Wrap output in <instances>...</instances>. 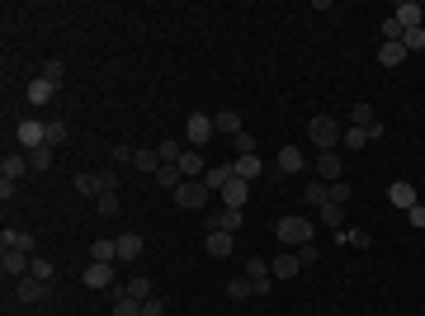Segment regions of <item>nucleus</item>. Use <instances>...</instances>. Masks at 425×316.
Masks as SVG:
<instances>
[{"mask_svg": "<svg viewBox=\"0 0 425 316\" xmlns=\"http://www.w3.org/2000/svg\"><path fill=\"white\" fill-rule=\"evenodd\" d=\"M274 241H283V246H293V251H298V246L312 241V222L298 217V213H288V217L274 222Z\"/></svg>", "mask_w": 425, "mask_h": 316, "instance_id": "f257e3e1", "label": "nucleus"}, {"mask_svg": "<svg viewBox=\"0 0 425 316\" xmlns=\"http://www.w3.org/2000/svg\"><path fill=\"white\" fill-rule=\"evenodd\" d=\"M307 132H312V146H316V151H335V146H340V137H345V127L335 123L331 113H316L312 123H307Z\"/></svg>", "mask_w": 425, "mask_h": 316, "instance_id": "f03ea898", "label": "nucleus"}, {"mask_svg": "<svg viewBox=\"0 0 425 316\" xmlns=\"http://www.w3.org/2000/svg\"><path fill=\"white\" fill-rule=\"evenodd\" d=\"M213 132H218V127H213L208 113H189V118H185V146H189V151H204V146L213 142Z\"/></svg>", "mask_w": 425, "mask_h": 316, "instance_id": "7ed1b4c3", "label": "nucleus"}, {"mask_svg": "<svg viewBox=\"0 0 425 316\" xmlns=\"http://www.w3.org/2000/svg\"><path fill=\"white\" fill-rule=\"evenodd\" d=\"M208 198H213V194H208V184H204V179H185V184L175 189V203H180V208H189V213L208 208Z\"/></svg>", "mask_w": 425, "mask_h": 316, "instance_id": "20e7f679", "label": "nucleus"}, {"mask_svg": "<svg viewBox=\"0 0 425 316\" xmlns=\"http://www.w3.org/2000/svg\"><path fill=\"white\" fill-rule=\"evenodd\" d=\"M15 142L24 146V151H33V146H47V123H38V118H24V123L15 127Z\"/></svg>", "mask_w": 425, "mask_h": 316, "instance_id": "39448f33", "label": "nucleus"}, {"mask_svg": "<svg viewBox=\"0 0 425 316\" xmlns=\"http://www.w3.org/2000/svg\"><path fill=\"white\" fill-rule=\"evenodd\" d=\"M241 222H246V213L241 208H218V213H208V232H241Z\"/></svg>", "mask_w": 425, "mask_h": 316, "instance_id": "423d86ee", "label": "nucleus"}, {"mask_svg": "<svg viewBox=\"0 0 425 316\" xmlns=\"http://www.w3.org/2000/svg\"><path fill=\"white\" fill-rule=\"evenodd\" d=\"M316 179H326V184H335L340 179V170H345V160H340V151H316Z\"/></svg>", "mask_w": 425, "mask_h": 316, "instance_id": "0eeeda50", "label": "nucleus"}, {"mask_svg": "<svg viewBox=\"0 0 425 316\" xmlns=\"http://www.w3.org/2000/svg\"><path fill=\"white\" fill-rule=\"evenodd\" d=\"M0 269H5V279H24L33 269V260L24 251H0Z\"/></svg>", "mask_w": 425, "mask_h": 316, "instance_id": "6e6552de", "label": "nucleus"}, {"mask_svg": "<svg viewBox=\"0 0 425 316\" xmlns=\"http://www.w3.org/2000/svg\"><path fill=\"white\" fill-rule=\"evenodd\" d=\"M204 251L213 255V260H227V255L236 251V236H232V232H208V236H204Z\"/></svg>", "mask_w": 425, "mask_h": 316, "instance_id": "1a4fd4ad", "label": "nucleus"}, {"mask_svg": "<svg viewBox=\"0 0 425 316\" xmlns=\"http://www.w3.org/2000/svg\"><path fill=\"white\" fill-rule=\"evenodd\" d=\"M393 19L402 24V29H425V10L416 5V0H402V5L393 10Z\"/></svg>", "mask_w": 425, "mask_h": 316, "instance_id": "9d476101", "label": "nucleus"}, {"mask_svg": "<svg viewBox=\"0 0 425 316\" xmlns=\"http://www.w3.org/2000/svg\"><path fill=\"white\" fill-rule=\"evenodd\" d=\"M388 203H393V208H402V213H411V208L421 203V198H416V184H407V179H397L393 189H388Z\"/></svg>", "mask_w": 425, "mask_h": 316, "instance_id": "9b49d317", "label": "nucleus"}, {"mask_svg": "<svg viewBox=\"0 0 425 316\" xmlns=\"http://www.w3.org/2000/svg\"><path fill=\"white\" fill-rule=\"evenodd\" d=\"M246 194H251V184L232 175V179H227V189L218 194V203H222V208H241V203H246Z\"/></svg>", "mask_w": 425, "mask_h": 316, "instance_id": "f8f14e48", "label": "nucleus"}, {"mask_svg": "<svg viewBox=\"0 0 425 316\" xmlns=\"http://www.w3.org/2000/svg\"><path fill=\"white\" fill-rule=\"evenodd\" d=\"M274 165H279V175H298V170H307V156H302V146H283Z\"/></svg>", "mask_w": 425, "mask_h": 316, "instance_id": "ddd939ff", "label": "nucleus"}, {"mask_svg": "<svg viewBox=\"0 0 425 316\" xmlns=\"http://www.w3.org/2000/svg\"><path fill=\"white\" fill-rule=\"evenodd\" d=\"M246 279L255 284V293H269V260L251 255V260H246Z\"/></svg>", "mask_w": 425, "mask_h": 316, "instance_id": "4468645a", "label": "nucleus"}, {"mask_svg": "<svg viewBox=\"0 0 425 316\" xmlns=\"http://www.w3.org/2000/svg\"><path fill=\"white\" fill-rule=\"evenodd\" d=\"M47 288H52V284H43V279H19V284H15V298L19 302H38V298H47Z\"/></svg>", "mask_w": 425, "mask_h": 316, "instance_id": "2eb2a0df", "label": "nucleus"}, {"mask_svg": "<svg viewBox=\"0 0 425 316\" xmlns=\"http://www.w3.org/2000/svg\"><path fill=\"white\" fill-rule=\"evenodd\" d=\"M0 251H33V236L29 232H19V227H5V236H0Z\"/></svg>", "mask_w": 425, "mask_h": 316, "instance_id": "dca6fc26", "label": "nucleus"}, {"mask_svg": "<svg viewBox=\"0 0 425 316\" xmlns=\"http://www.w3.org/2000/svg\"><path fill=\"white\" fill-rule=\"evenodd\" d=\"M213 127H218V132H227V137L246 132V127H241V113H236V109H218V113H213Z\"/></svg>", "mask_w": 425, "mask_h": 316, "instance_id": "f3484780", "label": "nucleus"}, {"mask_svg": "<svg viewBox=\"0 0 425 316\" xmlns=\"http://www.w3.org/2000/svg\"><path fill=\"white\" fill-rule=\"evenodd\" d=\"M335 241H340V246H350V251H369V246H374V236H369L364 227H350V232L340 227V236H335Z\"/></svg>", "mask_w": 425, "mask_h": 316, "instance_id": "a211bd4d", "label": "nucleus"}, {"mask_svg": "<svg viewBox=\"0 0 425 316\" xmlns=\"http://www.w3.org/2000/svg\"><path fill=\"white\" fill-rule=\"evenodd\" d=\"M180 175H185V179H204L208 175L204 156H199V151H185V156H180Z\"/></svg>", "mask_w": 425, "mask_h": 316, "instance_id": "6ab92c4d", "label": "nucleus"}, {"mask_svg": "<svg viewBox=\"0 0 425 316\" xmlns=\"http://www.w3.org/2000/svg\"><path fill=\"white\" fill-rule=\"evenodd\" d=\"M260 170H265V165H260V156H236L232 160V175H236V179H246V184H251Z\"/></svg>", "mask_w": 425, "mask_h": 316, "instance_id": "aec40b11", "label": "nucleus"}, {"mask_svg": "<svg viewBox=\"0 0 425 316\" xmlns=\"http://www.w3.org/2000/svg\"><path fill=\"white\" fill-rule=\"evenodd\" d=\"M85 284H90V288H113V265H94V260H90Z\"/></svg>", "mask_w": 425, "mask_h": 316, "instance_id": "412c9836", "label": "nucleus"}, {"mask_svg": "<svg viewBox=\"0 0 425 316\" xmlns=\"http://www.w3.org/2000/svg\"><path fill=\"white\" fill-rule=\"evenodd\" d=\"M113 241H118V260H123V265L142 255V236L137 232H123V236H113Z\"/></svg>", "mask_w": 425, "mask_h": 316, "instance_id": "4be33fe9", "label": "nucleus"}, {"mask_svg": "<svg viewBox=\"0 0 425 316\" xmlns=\"http://www.w3.org/2000/svg\"><path fill=\"white\" fill-rule=\"evenodd\" d=\"M90 260L94 265H113L118 260V241H90Z\"/></svg>", "mask_w": 425, "mask_h": 316, "instance_id": "5701e85b", "label": "nucleus"}, {"mask_svg": "<svg viewBox=\"0 0 425 316\" xmlns=\"http://www.w3.org/2000/svg\"><path fill=\"white\" fill-rule=\"evenodd\" d=\"M29 170V156H10V151H5V160H0V179H15L19 184V175Z\"/></svg>", "mask_w": 425, "mask_h": 316, "instance_id": "b1692460", "label": "nucleus"}, {"mask_svg": "<svg viewBox=\"0 0 425 316\" xmlns=\"http://www.w3.org/2000/svg\"><path fill=\"white\" fill-rule=\"evenodd\" d=\"M227 179H232V165H208V175H204L208 194H222L227 189Z\"/></svg>", "mask_w": 425, "mask_h": 316, "instance_id": "393cba45", "label": "nucleus"}, {"mask_svg": "<svg viewBox=\"0 0 425 316\" xmlns=\"http://www.w3.org/2000/svg\"><path fill=\"white\" fill-rule=\"evenodd\" d=\"M189 146L185 142H175V137H166V142L156 146V156H161V165H180V156H185Z\"/></svg>", "mask_w": 425, "mask_h": 316, "instance_id": "a878e982", "label": "nucleus"}, {"mask_svg": "<svg viewBox=\"0 0 425 316\" xmlns=\"http://www.w3.org/2000/svg\"><path fill=\"white\" fill-rule=\"evenodd\" d=\"M76 194H85V198H99V194H104V184H99V170H80L76 175Z\"/></svg>", "mask_w": 425, "mask_h": 316, "instance_id": "bb28decb", "label": "nucleus"}, {"mask_svg": "<svg viewBox=\"0 0 425 316\" xmlns=\"http://www.w3.org/2000/svg\"><path fill=\"white\" fill-rule=\"evenodd\" d=\"M113 316H142V302L128 298L123 288H113Z\"/></svg>", "mask_w": 425, "mask_h": 316, "instance_id": "cd10ccee", "label": "nucleus"}, {"mask_svg": "<svg viewBox=\"0 0 425 316\" xmlns=\"http://www.w3.org/2000/svg\"><path fill=\"white\" fill-rule=\"evenodd\" d=\"M298 255H274V265H269V274H274V279H293V274H298Z\"/></svg>", "mask_w": 425, "mask_h": 316, "instance_id": "c85d7f7f", "label": "nucleus"}, {"mask_svg": "<svg viewBox=\"0 0 425 316\" xmlns=\"http://www.w3.org/2000/svg\"><path fill=\"white\" fill-rule=\"evenodd\" d=\"M407 62V48H402V43H383V48H378V66H402Z\"/></svg>", "mask_w": 425, "mask_h": 316, "instance_id": "c756f323", "label": "nucleus"}, {"mask_svg": "<svg viewBox=\"0 0 425 316\" xmlns=\"http://www.w3.org/2000/svg\"><path fill=\"white\" fill-rule=\"evenodd\" d=\"M133 170H142V175H156V170H161V156L142 146V151H133Z\"/></svg>", "mask_w": 425, "mask_h": 316, "instance_id": "7c9ffc66", "label": "nucleus"}, {"mask_svg": "<svg viewBox=\"0 0 425 316\" xmlns=\"http://www.w3.org/2000/svg\"><path fill=\"white\" fill-rule=\"evenodd\" d=\"M52 95H57V85H47L43 76H38V80H33V85H29V104H33V109H38V104H47V99H52Z\"/></svg>", "mask_w": 425, "mask_h": 316, "instance_id": "2f4dec72", "label": "nucleus"}, {"mask_svg": "<svg viewBox=\"0 0 425 316\" xmlns=\"http://www.w3.org/2000/svg\"><path fill=\"white\" fill-rule=\"evenodd\" d=\"M227 298H232V302L255 298V284H251V279H227Z\"/></svg>", "mask_w": 425, "mask_h": 316, "instance_id": "473e14b6", "label": "nucleus"}, {"mask_svg": "<svg viewBox=\"0 0 425 316\" xmlns=\"http://www.w3.org/2000/svg\"><path fill=\"white\" fill-rule=\"evenodd\" d=\"M156 179H161V189H180V184H185V175H180V165H161L156 170Z\"/></svg>", "mask_w": 425, "mask_h": 316, "instance_id": "72a5a7b5", "label": "nucleus"}, {"mask_svg": "<svg viewBox=\"0 0 425 316\" xmlns=\"http://www.w3.org/2000/svg\"><path fill=\"white\" fill-rule=\"evenodd\" d=\"M24 156H29V170H52V146H33Z\"/></svg>", "mask_w": 425, "mask_h": 316, "instance_id": "f704fd0d", "label": "nucleus"}, {"mask_svg": "<svg viewBox=\"0 0 425 316\" xmlns=\"http://www.w3.org/2000/svg\"><path fill=\"white\" fill-rule=\"evenodd\" d=\"M123 293H128V298H137V302L156 298V293H152V279H128V284H123Z\"/></svg>", "mask_w": 425, "mask_h": 316, "instance_id": "c9c22d12", "label": "nucleus"}, {"mask_svg": "<svg viewBox=\"0 0 425 316\" xmlns=\"http://www.w3.org/2000/svg\"><path fill=\"white\" fill-rule=\"evenodd\" d=\"M350 123H355V127H369V123H374V104H369V99H359V104L350 109Z\"/></svg>", "mask_w": 425, "mask_h": 316, "instance_id": "e433bc0d", "label": "nucleus"}, {"mask_svg": "<svg viewBox=\"0 0 425 316\" xmlns=\"http://www.w3.org/2000/svg\"><path fill=\"white\" fill-rule=\"evenodd\" d=\"M321 222L340 232V227H345V208H340V203H321Z\"/></svg>", "mask_w": 425, "mask_h": 316, "instance_id": "4c0bfd02", "label": "nucleus"}, {"mask_svg": "<svg viewBox=\"0 0 425 316\" xmlns=\"http://www.w3.org/2000/svg\"><path fill=\"white\" fill-rule=\"evenodd\" d=\"M307 203H316V208L331 203V184L326 179H312V184H307Z\"/></svg>", "mask_w": 425, "mask_h": 316, "instance_id": "58836bf2", "label": "nucleus"}, {"mask_svg": "<svg viewBox=\"0 0 425 316\" xmlns=\"http://www.w3.org/2000/svg\"><path fill=\"white\" fill-rule=\"evenodd\" d=\"M94 213H99V217H118V194H99V198H94Z\"/></svg>", "mask_w": 425, "mask_h": 316, "instance_id": "ea45409f", "label": "nucleus"}, {"mask_svg": "<svg viewBox=\"0 0 425 316\" xmlns=\"http://www.w3.org/2000/svg\"><path fill=\"white\" fill-rule=\"evenodd\" d=\"M43 80H47V85H62V80H66V62H57V57H52V62L43 66Z\"/></svg>", "mask_w": 425, "mask_h": 316, "instance_id": "a19ab883", "label": "nucleus"}, {"mask_svg": "<svg viewBox=\"0 0 425 316\" xmlns=\"http://www.w3.org/2000/svg\"><path fill=\"white\" fill-rule=\"evenodd\" d=\"M340 142H345L350 151H359V146H369V132H364V127H345V137H340Z\"/></svg>", "mask_w": 425, "mask_h": 316, "instance_id": "79ce46f5", "label": "nucleus"}, {"mask_svg": "<svg viewBox=\"0 0 425 316\" xmlns=\"http://www.w3.org/2000/svg\"><path fill=\"white\" fill-rule=\"evenodd\" d=\"M402 48H407V52H421L425 48V29H407V33H402Z\"/></svg>", "mask_w": 425, "mask_h": 316, "instance_id": "37998d69", "label": "nucleus"}, {"mask_svg": "<svg viewBox=\"0 0 425 316\" xmlns=\"http://www.w3.org/2000/svg\"><path fill=\"white\" fill-rule=\"evenodd\" d=\"M232 142H236V156H255V137L251 132H236Z\"/></svg>", "mask_w": 425, "mask_h": 316, "instance_id": "c03bdc74", "label": "nucleus"}, {"mask_svg": "<svg viewBox=\"0 0 425 316\" xmlns=\"http://www.w3.org/2000/svg\"><path fill=\"white\" fill-rule=\"evenodd\" d=\"M331 203H340V208L350 203V184H345V179H335V184H331Z\"/></svg>", "mask_w": 425, "mask_h": 316, "instance_id": "a18cd8bd", "label": "nucleus"}, {"mask_svg": "<svg viewBox=\"0 0 425 316\" xmlns=\"http://www.w3.org/2000/svg\"><path fill=\"white\" fill-rule=\"evenodd\" d=\"M29 274H33V279H43V284H52V260H33Z\"/></svg>", "mask_w": 425, "mask_h": 316, "instance_id": "49530a36", "label": "nucleus"}, {"mask_svg": "<svg viewBox=\"0 0 425 316\" xmlns=\"http://www.w3.org/2000/svg\"><path fill=\"white\" fill-rule=\"evenodd\" d=\"M66 142V123H47V146H62Z\"/></svg>", "mask_w": 425, "mask_h": 316, "instance_id": "de8ad7c7", "label": "nucleus"}, {"mask_svg": "<svg viewBox=\"0 0 425 316\" xmlns=\"http://www.w3.org/2000/svg\"><path fill=\"white\" fill-rule=\"evenodd\" d=\"M142 316H166V302H161V298H147V302H142Z\"/></svg>", "mask_w": 425, "mask_h": 316, "instance_id": "09e8293b", "label": "nucleus"}, {"mask_svg": "<svg viewBox=\"0 0 425 316\" xmlns=\"http://www.w3.org/2000/svg\"><path fill=\"white\" fill-rule=\"evenodd\" d=\"M407 222L416 227V232H425V203H416V208H411V213H407Z\"/></svg>", "mask_w": 425, "mask_h": 316, "instance_id": "8fccbe9b", "label": "nucleus"}, {"mask_svg": "<svg viewBox=\"0 0 425 316\" xmlns=\"http://www.w3.org/2000/svg\"><path fill=\"white\" fill-rule=\"evenodd\" d=\"M298 265H316V246H312V241L298 246Z\"/></svg>", "mask_w": 425, "mask_h": 316, "instance_id": "3c124183", "label": "nucleus"}, {"mask_svg": "<svg viewBox=\"0 0 425 316\" xmlns=\"http://www.w3.org/2000/svg\"><path fill=\"white\" fill-rule=\"evenodd\" d=\"M0 203H15V179H0Z\"/></svg>", "mask_w": 425, "mask_h": 316, "instance_id": "603ef678", "label": "nucleus"}, {"mask_svg": "<svg viewBox=\"0 0 425 316\" xmlns=\"http://www.w3.org/2000/svg\"><path fill=\"white\" fill-rule=\"evenodd\" d=\"M113 160L118 165H133V146H113Z\"/></svg>", "mask_w": 425, "mask_h": 316, "instance_id": "864d4df0", "label": "nucleus"}]
</instances>
